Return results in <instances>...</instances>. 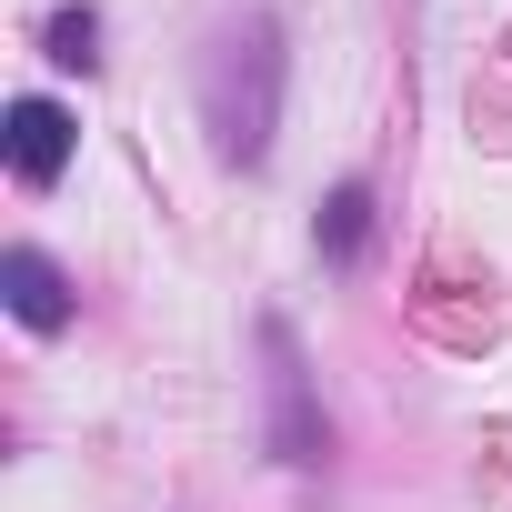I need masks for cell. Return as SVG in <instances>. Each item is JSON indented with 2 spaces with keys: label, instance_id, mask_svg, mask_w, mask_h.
I'll return each instance as SVG.
<instances>
[{
  "label": "cell",
  "instance_id": "obj_2",
  "mask_svg": "<svg viewBox=\"0 0 512 512\" xmlns=\"http://www.w3.org/2000/svg\"><path fill=\"white\" fill-rule=\"evenodd\" d=\"M11 171L31 191H51L71 171V111L61 101H11Z\"/></svg>",
  "mask_w": 512,
  "mask_h": 512
},
{
  "label": "cell",
  "instance_id": "obj_5",
  "mask_svg": "<svg viewBox=\"0 0 512 512\" xmlns=\"http://www.w3.org/2000/svg\"><path fill=\"white\" fill-rule=\"evenodd\" d=\"M41 41H51V61H61V71H91V61H101V11H61Z\"/></svg>",
  "mask_w": 512,
  "mask_h": 512
},
{
  "label": "cell",
  "instance_id": "obj_4",
  "mask_svg": "<svg viewBox=\"0 0 512 512\" xmlns=\"http://www.w3.org/2000/svg\"><path fill=\"white\" fill-rule=\"evenodd\" d=\"M362 231H372V181H342V191L322 201V251H332V262H352Z\"/></svg>",
  "mask_w": 512,
  "mask_h": 512
},
{
  "label": "cell",
  "instance_id": "obj_1",
  "mask_svg": "<svg viewBox=\"0 0 512 512\" xmlns=\"http://www.w3.org/2000/svg\"><path fill=\"white\" fill-rule=\"evenodd\" d=\"M262 352H272V452H282V462H322V422H312V402H302V352H292V332L262 322Z\"/></svg>",
  "mask_w": 512,
  "mask_h": 512
},
{
  "label": "cell",
  "instance_id": "obj_3",
  "mask_svg": "<svg viewBox=\"0 0 512 512\" xmlns=\"http://www.w3.org/2000/svg\"><path fill=\"white\" fill-rule=\"evenodd\" d=\"M0 292H11V312H21L31 332H61V322H71V282L41 262V251H11V262H0Z\"/></svg>",
  "mask_w": 512,
  "mask_h": 512
}]
</instances>
